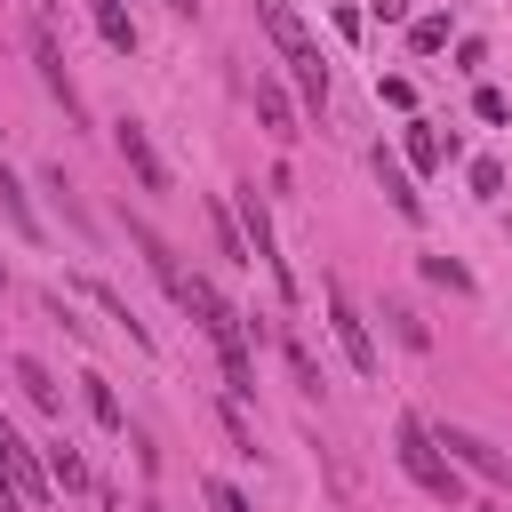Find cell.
Masks as SVG:
<instances>
[{"instance_id":"obj_1","label":"cell","mask_w":512,"mask_h":512,"mask_svg":"<svg viewBox=\"0 0 512 512\" xmlns=\"http://www.w3.org/2000/svg\"><path fill=\"white\" fill-rule=\"evenodd\" d=\"M256 24H264V40L280 48V64L296 72L304 104L320 112V104H328V64H320V40H312V24L296 16V0H256Z\"/></svg>"},{"instance_id":"obj_2","label":"cell","mask_w":512,"mask_h":512,"mask_svg":"<svg viewBox=\"0 0 512 512\" xmlns=\"http://www.w3.org/2000/svg\"><path fill=\"white\" fill-rule=\"evenodd\" d=\"M392 456H400V472H408L424 496H440V504H464V472L448 464V448L432 440V424H424V416H400V424H392Z\"/></svg>"},{"instance_id":"obj_3","label":"cell","mask_w":512,"mask_h":512,"mask_svg":"<svg viewBox=\"0 0 512 512\" xmlns=\"http://www.w3.org/2000/svg\"><path fill=\"white\" fill-rule=\"evenodd\" d=\"M232 216H240V240H248V264H264V272H272V288H280V296H296V272H288V256H280V240H272V216H264V200H256V184H240V192H232Z\"/></svg>"},{"instance_id":"obj_4","label":"cell","mask_w":512,"mask_h":512,"mask_svg":"<svg viewBox=\"0 0 512 512\" xmlns=\"http://www.w3.org/2000/svg\"><path fill=\"white\" fill-rule=\"evenodd\" d=\"M320 304H328V336L344 344V360H352V376H376V336H368V320H360V304H352V288H344V280H328V288H320Z\"/></svg>"},{"instance_id":"obj_5","label":"cell","mask_w":512,"mask_h":512,"mask_svg":"<svg viewBox=\"0 0 512 512\" xmlns=\"http://www.w3.org/2000/svg\"><path fill=\"white\" fill-rule=\"evenodd\" d=\"M0 488L32 512V504H48V464H40V448H24L16 440V424L0 416Z\"/></svg>"},{"instance_id":"obj_6","label":"cell","mask_w":512,"mask_h":512,"mask_svg":"<svg viewBox=\"0 0 512 512\" xmlns=\"http://www.w3.org/2000/svg\"><path fill=\"white\" fill-rule=\"evenodd\" d=\"M168 296H176V304H184V312L208 328V344H224V336H248V328H240V312L216 296V280H200V272H176V280H168Z\"/></svg>"},{"instance_id":"obj_7","label":"cell","mask_w":512,"mask_h":512,"mask_svg":"<svg viewBox=\"0 0 512 512\" xmlns=\"http://www.w3.org/2000/svg\"><path fill=\"white\" fill-rule=\"evenodd\" d=\"M432 440L448 448V464H456V472H480L488 488H512V464H504V448H488L480 432H464V424H432Z\"/></svg>"},{"instance_id":"obj_8","label":"cell","mask_w":512,"mask_h":512,"mask_svg":"<svg viewBox=\"0 0 512 512\" xmlns=\"http://www.w3.org/2000/svg\"><path fill=\"white\" fill-rule=\"evenodd\" d=\"M32 64H40L48 96L64 104V120L80 128V120H88V104H80V88H72V72H64V48H56V32H48V24H32Z\"/></svg>"},{"instance_id":"obj_9","label":"cell","mask_w":512,"mask_h":512,"mask_svg":"<svg viewBox=\"0 0 512 512\" xmlns=\"http://www.w3.org/2000/svg\"><path fill=\"white\" fill-rule=\"evenodd\" d=\"M112 152H120V168L144 184V192H168V160L152 152V136H144V120H120L112 128Z\"/></svg>"},{"instance_id":"obj_10","label":"cell","mask_w":512,"mask_h":512,"mask_svg":"<svg viewBox=\"0 0 512 512\" xmlns=\"http://www.w3.org/2000/svg\"><path fill=\"white\" fill-rule=\"evenodd\" d=\"M256 120H264L272 144H296V136H304V128H296V104H288V88H280L272 72H256Z\"/></svg>"},{"instance_id":"obj_11","label":"cell","mask_w":512,"mask_h":512,"mask_svg":"<svg viewBox=\"0 0 512 512\" xmlns=\"http://www.w3.org/2000/svg\"><path fill=\"white\" fill-rule=\"evenodd\" d=\"M368 168H376V184H384V200H392V208H400V216L416 224V216H424V192H416V176H408V168H400V160H392L384 144L368 152Z\"/></svg>"},{"instance_id":"obj_12","label":"cell","mask_w":512,"mask_h":512,"mask_svg":"<svg viewBox=\"0 0 512 512\" xmlns=\"http://www.w3.org/2000/svg\"><path fill=\"white\" fill-rule=\"evenodd\" d=\"M80 296H88V304H96L104 320H120V328H128V344H144V352H152V328L136 320V304H128V296H120L112 280H80Z\"/></svg>"},{"instance_id":"obj_13","label":"cell","mask_w":512,"mask_h":512,"mask_svg":"<svg viewBox=\"0 0 512 512\" xmlns=\"http://www.w3.org/2000/svg\"><path fill=\"white\" fill-rule=\"evenodd\" d=\"M408 160L416 168H440V160H456V136H440L432 120H408Z\"/></svg>"},{"instance_id":"obj_14","label":"cell","mask_w":512,"mask_h":512,"mask_svg":"<svg viewBox=\"0 0 512 512\" xmlns=\"http://www.w3.org/2000/svg\"><path fill=\"white\" fill-rule=\"evenodd\" d=\"M16 384H24V400H32L40 416H64V392H56V376H48L40 360H16Z\"/></svg>"},{"instance_id":"obj_15","label":"cell","mask_w":512,"mask_h":512,"mask_svg":"<svg viewBox=\"0 0 512 512\" xmlns=\"http://www.w3.org/2000/svg\"><path fill=\"white\" fill-rule=\"evenodd\" d=\"M96 32H104V48H120V56H136V16H128L120 0H96Z\"/></svg>"},{"instance_id":"obj_16","label":"cell","mask_w":512,"mask_h":512,"mask_svg":"<svg viewBox=\"0 0 512 512\" xmlns=\"http://www.w3.org/2000/svg\"><path fill=\"white\" fill-rule=\"evenodd\" d=\"M40 464H48V488H88V464H80V448H72V440H48V456H40Z\"/></svg>"},{"instance_id":"obj_17","label":"cell","mask_w":512,"mask_h":512,"mask_svg":"<svg viewBox=\"0 0 512 512\" xmlns=\"http://www.w3.org/2000/svg\"><path fill=\"white\" fill-rule=\"evenodd\" d=\"M0 216L16 224V240H40V216H32V200H24V184L0 168Z\"/></svg>"},{"instance_id":"obj_18","label":"cell","mask_w":512,"mask_h":512,"mask_svg":"<svg viewBox=\"0 0 512 512\" xmlns=\"http://www.w3.org/2000/svg\"><path fill=\"white\" fill-rule=\"evenodd\" d=\"M384 320H392V336H400L408 352H432V328H424V312H416V304H400V296H392V304H384Z\"/></svg>"},{"instance_id":"obj_19","label":"cell","mask_w":512,"mask_h":512,"mask_svg":"<svg viewBox=\"0 0 512 512\" xmlns=\"http://www.w3.org/2000/svg\"><path fill=\"white\" fill-rule=\"evenodd\" d=\"M80 392H88V416H96L104 432H128V416H120V392H112L104 376H80Z\"/></svg>"},{"instance_id":"obj_20","label":"cell","mask_w":512,"mask_h":512,"mask_svg":"<svg viewBox=\"0 0 512 512\" xmlns=\"http://www.w3.org/2000/svg\"><path fill=\"white\" fill-rule=\"evenodd\" d=\"M208 232H216V256H224V264H248V240L232 232V208H224V200H208Z\"/></svg>"},{"instance_id":"obj_21","label":"cell","mask_w":512,"mask_h":512,"mask_svg":"<svg viewBox=\"0 0 512 512\" xmlns=\"http://www.w3.org/2000/svg\"><path fill=\"white\" fill-rule=\"evenodd\" d=\"M128 240H136V248H144V264H152V272H160V280H176V272H184V264H176V248H168V240H160V232H152V224H128Z\"/></svg>"},{"instance_id":"obj_22","label":"cell","mask_w":512,"mask_h":512,"mask_svg":"<svg viewBox=\"0 0 512 512\" xmlns=\"http://www.w3.org/2000/svg\"><path fill=\"white\" fill-rule=\"evenodd\" d=\"M408 48L416 56H440L448 48V16H408Z\"/></svg>"},{"instance_id":"obj_23","label":"cell","mask_w":512,"mask_h":512,"mask_svg":"<svg viewBox=\"0 0 512 512\" xmlns=\"http://www.w3.org/2000/svg\"><path fill=\"white\" fill-rule=\"evenodd\" d=\"M424 280H432V288H456V296H472V272H464L456 256H424Z\"/></svg>"},{"instance_id":"obj_24","label":"cell","mask_w":512,"mask_h":512,"mask_svg":"<svg viewBox=\"0 0 512 512\" xmlns=\"http://www.w3.org/2000/svg\"><path fill=\"white\" fill-rule=\"evenodd\" d=\"M280 360H288V376H296L304 392H320V368H312V352H304L296 336H280Z\"/></svg>"},{"instance_id":"obj_25","label":"cell","mask_w":512,"mask_h":512,"mask_svg":"<svg viewBox=\"0 0 512 512\" xmlns=\"http://www.w3.org/2000/svg\"><path fill=\"white\" fill-rule=\"evenodd\" d=\"M376 96H384L392 112H408V104H416V80H408V72H384V80H376Z\"/></svg>"},{"instance_id":"obj_26","label":"cell","mask_w":512,"mask_h":512,"mask_svg":"<svg viewBox=\"0 0 512 512\" xmlns=\"http://www.w3.org/2000/svg\"><path fill=\"white\" fill-rule=\"evenodd\" d=\"M472 112H480V120H488V128H504V120H512V104H504V96H496V88H472Z\"/></svg>"},{"instance_id":"obj_27","label":"cell","mask_w":512,"mask_h":512,"mask_svg":"<svg viewBox=\"0 0 512 512\" xmlns=\"http://www.w3.org/2000/svg\"><path fill=\"white\" fill-rule=\"evenodd\" d=\"M472 192L496 200V192H504V160H472Z\"/></svg>"},{"instance_id":"obj_28","label":"cell","mask_w":512,"mask_h":512,"mask_svg":"<svg viewBox=\"0 0 512 512\" xmlns=\"http://www.w3.org/2000/svg\"><path fill=\"white\" fill-rule=\"evenodd\" d=\"M48 320H56V328H72V336H88V320L64 304V288H48Z\"/></svg>"},{"instance_id":"obj_29","label":"cell","mask_w":512,"mask_h":512,"mask_svg":"<svg viewBox=\"0 0 512 512\" xmlns=\"http://www.w3.org/2000/svg\"><path fill=\"white\" fill-rule=\"evenodd\" d=\"M224 432H232V448H240V456H256V432H248V416H240V400L224 408Z\"/></svg>"},{"instance_id":"obj_30","label":"cell","mask_w":512,"mask_h":512,"mask_svg":"<svg viewBox=\"0 0 512 512\" xmlns=\"http://www.w3.org/2000/svg\"><path fill=\"white\" fill-rule=\"evenodd\" d=\"M208 512H248V496L232 480H208Z\"/></svg>"},{"instance_id":"obj_31","label":"cell","mask_w":512,"mask_h":512,"mask_svg":"<svg viewBox=\"0 0 512 512\" xmlns=\"http://www.w3.org/2000/svg\"><path fill=\"white\" fill-rule=\"evenodd\" d=\"M368 16H384V24H408V0H368Z\"/></svg>"},{"instance_id":"obj_32","label":"cell","mask_w":512,"mask_h":512,"mask_svg":"<svg viewBox=\"0 0 512 512\" xmlns=\"http://www.w3.org/2000/svg\"><path fill=\"white\" fill-rule=\"evenodd\" d=\"M168 8H176V16H192V0H168Z\"/></svg>"},{"instance_id":"obj_33","label":"cell","mask_w":512,"mask_h":512,"mask_svg":"<svg viewBox=\"0 0 512 512\" xmlns=\"http://www.w3.org/2000/svg\"><path fill=\"white\" fill-rule=\"evenodd\" d=\"M136 512H168V504H152V496H144V504H136Z\"/></svg>"},{"instance_id":"obj_34","label":"cell","mask_w":512,"mask_h":512,"mask_svg":"<svg viewBox=\"0 0 512 512\" xmlns=\"http://www.w3.org/2000/svg\"><path fill=\"white\" fill-rule=\"evenodd\" d=\"M0 288H8V264H0Z\"/></svg>"}]
</instances>
